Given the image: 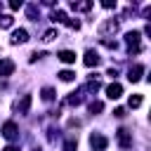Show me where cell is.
I'll list each match as a JSON object with an SVG mask.
<instances>
[{"mask_svg": "<svg viewBox=\"0 0 151 151\" xmlns=\"http://www.w3.org/2000/svg\"><path fill=\"white\" fill-rule=\"evenodd\" d=\"M118 31V21L116 19H106L104 24H99V35L106 40V35H111V33H116Z\"/></svg>", "mask_w": 151, "mask_h": 151, "instance_id": "6da1fadb", "label": "cell"}, {"mask_svg": "<svg viewBox=\"0 0 151 151\" xmlns=\"http://www.w3.org/2000/svg\"><path fill=\"white\" fill-rule=\"evenodd\" d=\"M139 38H142V35H139V31H130V33L125 35L127 50H130V52H134V54H137V52L142 50V47H139Z\"/></svg>", "mask_w": 151, "mask_h": 151, "instance_id": "7a4b0ae2", "label": "cell"}, {"mask_svg": "<svg viewBox=\"0 0 151 151\" xmlns=\"http://www.w3.org/2000/svg\"><path fill=\"white\" fill-rule=\"evenodd\" d=\"M90 146H92V151H104L109 146V139L104 134H92L90 137Z\"/></svg>", "mask_w": 151, "mask_h": 151, "instance_id": "3957f363", "label": "cell"}, {"mask_svg": "<svg viewBox=\"0 0 151 151\" xmlns=\"http://www.w3.org/2000/svg\"><path fill=\"white\" fill-rule=\"evenodd\" d=\"M2 137H5V139H17V137H19V127H17V123L7 120V123L2 125Z\"/></svg>", "mask_w": 151, "mask_h": 151, "instance_id": "277c9868", "label": "cell"}, {"mask_svg": "<svg viewBox=\"0 0 151 151\" xmlns=\"http://www.w3.org/2000/svg\"><path fill=\"white\" fill-rule=\"evenodd\" d=\"M116 137H118V144H120V149H130V146H132V134H130L125 127H120V130L116 132Z\"/></svg>", "mask_w": 151, "mask_h": 151, "instance_id": "5b68a950", "label": "cell"}, {"mask_svg": "<svg viewBox=\"0 0 151 151\" xmlns=\"http://www.w3.org/2000/svg\"><path fill=\"white\" fill-rule=\"evenodd\" d=\"M12 73H14V61H12V59L0 57V76H2V78H7V76H12Z\"/></svg>", "mask_w": 151, "mask_h": 151, "instance_id": "8992f818", "label": "cell"}, {"mask_svg": "<svg viewBox=\"0 0 151 151\" xmlns=\"http://www.w3.org/2000/svg\"><path fill=\"white\" fill-rule=\"evenodd\" d=\"M26 40H28V33H26L24 28H17V31L12 33V38H9L12 45H21V42H26Z\"/></svg>", "mask_w": 151, "mask_h": 151, "instance_id": "52a82bcc", "label": "cell"}, {"mask_svg": "<svg viewBox=\"0 0 151 151\" xmlns=\"http://www.w3.org/2000/svg\"><path fill=\"white\" fill-rule=\"evenodd\" d=\"M83 64H85L87 68L97 66V64H99V54H97L94 50H87V52H85V59H83Z\"/></svg>", "mask_w": 151, "mask_h": 151, "instance_id": "ba28073f", "label": "cell"}, {"mask_svg": "<svg viewBox=\"0 0 151 151\" xmlns=\"http://www.w3.org/2000/svg\"><path fill=\"white\" fill-rule=\"evenodd\" d=\"M142 73H144V66H142V64H134V66L127 71V80H130V83H137V80L142 78Z\"/></svg>", "mask_w": 151, "mask_h": 151, "instance_id": "9c48e42d", "label": "cell"}, {"mask_svg": "<svg viewBox=\"0 0 151 151\" xmlns=\"http://www.w3.org/2000/svg\"><path fill=\"white\" fill-rule=\"evenodd\" d=\"M120 94H123V87H120L118 83H111V85L106 87V97H109V99H118Z\"/></svg>", "mask_w": 151, "mask_h": 151, "instance_id": "30bf717a", "label": "cell"}, {"mask_svg": "<svg viewBox=\"0 0 151 151\" xmlns=\"http://www.w3.org/2000/svg\"><path fill=\"white\" fill-rule=\"evenodd\" d=\"M57 57H59V61H64V64H73V61H76V52H71V50H61Z\"/></svg>", "mask_w": 151, "mask_h": 151, "instance_id": "8fae6325", "label": "cell"}, {"mask_svg": "<svg viewBox=\"0 0 151 151\" xmlns=\"http://www.w3.org/2000/svg\"><path fill=\"white\" fill-rule=\"evenodd\" d=\"M28 109H31V94H24L21 101L17 104V111L19 113H28Z\"/></svg>", "mask_w": 151, "mask_h": 151, "instance_id": "7c38bea8", "label": "cell"}, {"mask_svg": "<svg viewBox=\"0 0 151 151\" xmlns=\"http://www.w3.org/2000/svg\"><path fill=\"white\" fill-rule=\"evenodd\" d=\"M52 21H57V24H66L68 17H66L64 9H54V12H52Z\"/></svg>", "mask_w": 151, "mask_h": 151, "instance_id": "4fadbf2b", "label": "cell"}, {"mask_svg": "<svg viewBox=\"0 0 151 151\" xmlns=\"http://www.w3.org/2000/svg\"><path fill=\"white\" fill-rule=\"evenodd\" d=\"M80 101H83V97H80L78 92H71V94L66 97V104H68V106H78Z\"/></svg>", "mask_w": 151, "mask_h": 151, "instance_id": "5bb4252c", "label": "cell"}, {"mask_svg": "<svg viewBox=\"0 0 151 151\" xmlns=\"http://www.w3.org/2000/svg\"><path fill=\"white\" fill-rule=\"evenodd\" d=\"M71 7L78 9V12H87V9H92V2H73Z\"/></svg>", "mask_w": 151, "mask_h": 151, "instance_id": "9a60e30c", "label": "cell"}, {"mask_svg": "<svg viewBox=\"0 0 151 151\" xmlns=\"http://www.w3.org/2000/svg\"><path fill=\"white\" fill-rule=\"evenodd\" d=\"M127 104H130V109H139L142 106V94H132Z\"/></svg>", "mask_w": 151, "mask_h": 151, "instance_id": "2e32d148", "label": "cell"}, {"mask_svg": "<svg viewBox=\"0 0 151 151\" xmlns=\"http://www.w3.org/2000/svg\"><path fill=\"white\" fill-rule=\"evenodd\" d=\"M87 109H90V113H99V111H104V104L94 99V101H90V106H87Z\"/></svg>", "mask_w": 151, "mask_h": 151, "instance_id": "e0dca14e", "label": "cell"}, {"mask_svg": "<svg viewBox=\"0 0 151 151\" xmlns=\"http://www.w3.org/2000/svg\"><path fill=\"white\" fill-rule=\"evenodd\" d=\"M26 14H28V19L38 21V7H35V5H28V7H26Z\"/></svg>", "mask_w": 151, "mask_h": 151, "instance_id": "ac0fdd59", "label": "cell"}, {"mask_svg": "<svg viewBox=\"0 0 151 151\" xmlns=\"http://www.w3.org/2000/svg\"><path fill=\"white\" fill-rule=\"evenodd\" d=\"M12 21H14V19H12L9 14H2V17H0V28H9Z\"/></svg>", "mask_w": 151, "mask_h": 151, "instance_id": "d6986e66", "label": "cell"}, {"mask_svg": "<svg viewBox=\"0 0 151 151\" xmlns=\"http://www.w3.org/2000/svg\"><path fill=\"white\" fill-rule=\"evenodd\" d=\"M59 78H61L64 83H71V80L76 78V73H73V71H61V73H59Z\"/></svg>", "mask_w": 151, "mask_h": 151, "instance_id": "ffe728a7", "label": "cell"}, {"mask_svg": "<svg viewBox=\"0 0 151 151\" xmlns=\"http://www.w3.org/2000/svg\"><path fill=\"white\" fill-rule=\"evenodd\" d=\"M40 94H42V99H45V101H52V99H54V90H52V87H45Z\"/></svg>", "mask_w": 151, "mask_h": 151, "instance_id": "44dd1931", "label": "cell"}, {"mask_svg": "<svg viewBox=\"0 0 151 151\" xmlns=\"http://www.w3.org/2000/svg\"><path fill=\"white\" fill-rule=\"evenodd\" d=\"M76 149H78V142L76 139H66L64 142V151H76Z\"/></svg>", "mask_w": 151, "mask_h": 151, "instance_id": "7402d4cb", "label": "cell"}, {"mask_svg": "<svg viewBox=\"0 0 151 151\" xmlns=\"http://www.w3.org/2000/svg\"><path fill=\"white\" fill-rule=\"evenodd\" d=\"M54 38H57V31H54V28H50V31L42 33V40H45V42H50V40H54Z\"/></svg>", "mask_w": 151, "mask_h": 151, "instance_id": "603a6c76", "label": "cell"}, {"mask_svg": "<svg viewBox=\"0 0 151 151\" xmlns=\"http://www.w3.org/2000/svg\"><path fill=\"white\" fill-rule=\"evenodd\" d=\"M99 87H101V83H99V80H90V83H87V90H90V92H97Z\"/></svg>", "mask_w": 151, "mask_h": 151, "instance_id": "cb8c5ba5", "label": "cell"}, {"mask_svg": "<svg viewBox=\"0 0 151 151\" xmlns=\"http://www.w3.org/2000/svg\"><path fill=\"white\" fill-rule=\"evenodd\" d=\"M66 26H68V28H76V31H78V28H80V21H78V19H68V21H66Z\"/></svg>", "mask_w": 151, "mask_h": 151, "instance_id": "d4e9b609", "label": "cell"}, {"mask_svg": "<svg viewBox=\"0 0 151 151\" xmlns=\"http://www.w3.org/2000/svg\"><path fill=\"white\" fill-rule=\"evenodd\" d=\"M19 7H21V0H12L9 2V9H19Z\"/></svg>", "mask_w": 151, "mask_h": 151, "instance_id": "484cf974", "label": "cell"}, {"mask_svg": "<svg viewBox=\"0 0 151 151\" xmlns=\"http://www.w3.org/2000/svg\"><path fill=\"white\" fill-rule=\"evenodd\" d=\"M113 116H116V118H123V116H125V109H116Z\"/></svg>", "mask_w": 151, "mask_h": 151, "instance_id": "4316f807", "label": "cell"}, {"mask_svg": "<svg viewBox=\"0 0 151 151\" xmlns=\"http://www.w3.org/2000/svg\"><path fill=\"white\" fill-rule=\"evenodd\" d=\"M101 5H104V7H106V9H111V7H116V2H111V0H104V2H101Z\"/></svg>", "mask_w": 151, "mask_h": 151, "instance_id": "83f0119b", "label": "cell"}, {"mask_svg": "<svg viewBox=\"0 0 151 151\" xmlns=\"http://www.w3.org/2000/svg\"><path fill=\"white\" fill-rule=\"evenodd\" d=\"M2 151H19V146H14V144H9V146H5Z\"/></svg>", "mask_w": 151, "mask_h": 151, "instance_id": "f1b7e54d", "label": "cell"}, {"mask_svg": "<svg viewBox=\"0 0 151 151\" xmlns=\"http://www.w3.org/2000/svg\"><path fill=\"white\" fill-rule=\"evenodd\" d=\"M33 151H40V149H33Z\"/></svg>", "mask_w": 151, "mask_h": 151, "instance_id": "f546056e", "label": "cell"}]
</instances>
